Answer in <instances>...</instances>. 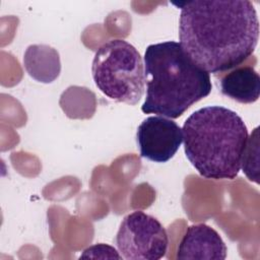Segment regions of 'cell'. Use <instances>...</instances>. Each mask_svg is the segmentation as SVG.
<instances>
[{
	"label": "cell",
	"instance_id": "obj_11",
	"mask_svg": "<svg viewBox=\"0 0 260 260\" xmlns=\"http://www.w3.org/2000/svg\"><path fill=\"white\" fill-rule=\"evenodd\" d=\"M80 258L92 259H123L121 254L112 246L106 244H95L86 248Z\"/></svg>",
	"mask_w": 260,
	"mask_h": 260
},
{
	"label": "cell",
	"instance_id": "obj_7",
	"mask_svg": "<svg viewBox=\"0 0 260 260\" xmlns=\"http://www.w3.org/2000/svg\"><path fill=\"white\" fill-rule=\"evenodd\" d=\"M226 246L219 234L205 223L187 228L177 252V259H214L226 258Z\"/></svg>",
	"mask_w": 260,
	"mask_h": 260
},
{
	"label": "cell",
	"instance_id": "obj_4",
	"mask_svg": "<svg viewBox=\"0 0 260 260\" xmlns=\"http://www.w3.org/2000/svg\"><path fill=\"white\" fill-rule=\"evenodd\" d=\"M96 87L109 99L136 105L144 92V64L139 52L125 40H110L94 54L91 66Z\"/></svg>",
	"mask_w": 260,
	"mask_h": 260
},
{
	"label": "cell",
	"instance_id": "obj_3",
	"mask_svg": "<svg viewBox=\"0 0 260 260\" xmlns=\"http://www.w3.org/2000/svg\"><path fill=\"white\" fill-rule=\"evenodd\" d=\"M184 150L200 176L233 180L241 170L248 129L234 111L208 106L191 114L183 128Z\"/></svg>",
	"mask_w": 260,
	"mask_h": 260
},
{
	"label": "cell",
	"instance_id": "obj_10",
	"mask_svg": "<svg viewBox=\"0 0 260 260\" xmlns=\"http://www.w3.org/2000/svg\"><path fill=\"white\" fill-rule=\"evenodd\" d=\"M259 127H256L247 139L243 152L241 168L250 181L259 183L258 180V156H259Z\"/></svg>",
	"mask_w": 260,
	"mask_h": 260
},
{
	"label": "cell",
	"instance_id": "obj_2",
	"mask_svg": "<svg viewBox=\"0 0 260 260\" xmlns=\"http://www.w3.org/2000/svg\"><path fill=\"white\" fill-rule=\"evenodd\" d=\"M145 114L169 119L182 116L212 88L209 73L200 68L174 41L149 45L144 53Z\"/></svg>",
	"mask_w": 260,
	"mask_h": 260
},
{
	"label": "cell",
	"instance_id": "obj_8",
	"mask_svg": "<svg viewBox=\"0 0 260 260\" xmlns=\"http://www.w3.org/2000/svg\"><path fill=\"white\" fill-rule=\"evenodd\" d=\"M220 90L236 102L255 103L260 95V76L252 66L236 67L221 77Z\"/></svg>",
	"mask_w": 260,
	"mask_h": 260
},
{
	"label": "cell",
	"instance_id": "obj_6",
	"mask_svg": "<svg viewBox=\"0 0 260 260\" xmlns=\"http://www.w3.org/2000/svg\"><path fill=\"white\" fill-rule=\"evenodd\" d=\"M140 155L154 162H167L183 142V132L172 119L150 116L138 126L136 133Z\"/></svg>",
	"mask_w": 260,
	"mask_h": 260
},
{
	"label": "cell",
	"instance_id": "obj_1",
	"mask_svg": "<svg viewBox=\"0 0 260 260\" xmlns=\"http://www.w3.org/2000/svg\"><path fill=\"white\" fill-rule=\"evenodd\" d=\"M179 6L180 45L206 72L239 67L254 53L259 20L251 1L202 0Z\"/></svg>",
	"mask_w": 260,
	"mask_h": 260
},
{
	"label": "cell",
	"instance_id": "obj_5",
	"mask_svg": "<svg viewBox=\"0 0 260 260\" xmlns=\"http://www.w3.org/2000/svg\"><path fill=\"white\" fill-rule=\"evenodd\" d=\"M119 253L127 260H158L168 249L166 229L152 215L141 210L127 214L116 236Z\"/></svg>",
	"mask_w": 260,
	"mask_h": 260
},
{
	"label": "cell",
	"instance_id": "obj_9",
	"mask_svg": "<svg viewBox=\"0 0 260 260\" xmlns=\"http://www.w3.org/2000/svg\"><path fill=\"white\" fill-rule=\"evenodd\" d=\"M23 65L34 79L50 83L60 74L61 63L59 53L47 45H30L24 52Z\"/></svg>",
	"mask_w": 260,
	"mask_h": 260
}]
</instances>
